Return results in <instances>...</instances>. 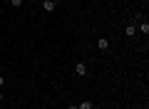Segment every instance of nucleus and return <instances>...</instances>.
<instances>
[{
  "label": "nucleus",
  "mask_w": 149,
  "mask_h": 109,
  "mask_svg": "<svg viewBox=\"0 0 149 109\" xmlns=\"http://www.w3.org/2000/svg\"><path fill=\"white\" fill-rule=\"evenodd\" d=\"M52 3H57V0H52Z\"/></svg>",
  "instance_id": "10"
},
{
  "label": "nucleus",
  "mask_w": 149,
  "mask_h": 109,
  "mask_svg": "<svg viewBox=\"0 0 149 109\" xmlns=\"http://www.w3.org/2000/svg\"><path fill=\"white\" fill-rule=\"evenodd\" d=\"M124 35H127V37H134V35H137V27H134V25H127V30H124Z\"/></svg>",
  "instance_id": "5"
},
{
  "label": "nucleus",
  "mask_w": 149,
  "mask_h": 109,
  "mask_svg": "<svg viewBox=\"0 0 149 109\" xmlns=\"http://www.w3.org/2000/svg\"><path fill=\"white\" fill-rule=\"evenodd\" d=\"M67 109H77V104H70V107H67Z\"/></svg>",
  "instance_id": "9"
},
{
  "label": "nucleus",
  "mask_w": 149,
  "mask_h": 109,
  "mask_svg": "<svg viewBox=\"0 0 149 109\" xmlns=\"http://www.w3.org/2000/svg\"><path fill=\"white\" fill-rule=\"evenodd\" d=\"M137 30L142 32V35H147V32H149V22H147V20H144V22H139V27H137Z\"/></svg>",
  "instance_id": "4"
},
{
  "label": "nucleus",
  "mask_w": 149,
  "mask_h": 109,
  "mask_svg": "<svg viewBox=\"0 0 149 109\" xmlns=\"http://www.w3.org/2000/svg\"><path fill=\"white\" fill-rule=\"evenodd\" d=\"M3 84H5V77H3V74H0V87H3Z\"/></svg>",
  "instance_id": "8"
},
{
  "label": "nucleus",
  "mask_w": 149,
  "mask_h": 109,
  "mask_svg": "<svg viewBox=\"0 0 149 109\" xmlns=\"http://www.w3.org/2000/svg\"><path fill=\"white\" fill-rule=\"evenodd\" d=\"M74 74L85 77V74H87V65H85V62H74Z\"/></svg>",
  "instance_id": "2"
},
{
  "label": "nucleus",
  "mask_w": 149,
  "mask_h": 109,
  "mask_svg": "<svg viewBox=\"0 0 149 109\" xmlns=\"http://www.w3.org/2000/svg\"><path fill=\"white\" fill-rule=\"evenodd\" d=\"M40 3H42L45 12H55V8H57V3H52V0H40Z\"/></svg>",
  "instance_id": "1"
},
{
  "label": "nucleus",
  "mask_w": 149,
  "mask_h": 109,
  "mask_svg": "<svg viewBox=\"0 0 149 109\" xmlns=\"http://www.w3.org/2000/svg\"><path fill=\"white\" fill-rule=\"evenodd\" d=\"M97 47H100V50H109V40H107V37H100V40H97Z\"/></svg>",
  "instance_id": "3"
},
{
  "label": "nucleus",
  "mask_w": 149,
  "mask_h": 109,
  "mask_svg": "<svg viewBox=\"0 0 149 109\" xmlns=\"http://www.w3.org/2000/svg\"><path fill=\"white\" fill-rule=\"evenodd\" d=\"M10 5H13V8H20V5H22V0H10Z\"/></svg>",
  "instance_id": "7"
},
{
  "label": "nucleus",
  "mask_w": 149,
  "mask_h": 109,
  "mask_svg": "<svg viewBox=\"0 0 149 109\" xmlns=\"http://www.w3.org/2000/svg\"><path fill=\"white\" fill-rule=\"evenodd\" d=\"M77 109H95V104H92V102H87V99H85L82 104H77Z\"/></svg>",
  "instance_id": "6"
}]
</instances>
